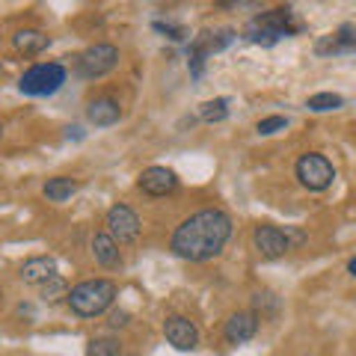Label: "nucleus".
I'll return each mask as SVG.
<instances>
[{"label":"nucleus","mask_w":356,"mask_h":356,"mask_svg":"<svg viewBox=\"0 0 356 356\" xmlns=\"http://www.w3.org/2000/svg\"><path fill=\"white\" fill-rule=\"evenodd\" d=\"M232 238V217L220 208H205L187 217L172 232L170 250L184 261H211Z\"/></svg>","instance_id":"f257e3e1"},{"label":"nucleus","mask_w":356,"mask_h":356,"mask_svg":"<svg viewBox=\"0 0 356 356\" xmlns=\"http://www.w3.org/2000/svg\"><path fill=\"white\" fill-rule=\"evenodd\" d=\"M137 184H140V191L149 196H166L178 187V175L172 170H166V166H149V170L140 175Z\"/></svg>","instance_id":"9d476101"},{"label":"nucleus","mask_w":356,"mask_h":356,"mask_svg":"<svg viewBox=\"0 0 356 356\" xmlns=\"http://www.w3.org/2000/svg\"><path fill=\"white\" fill-rule=\"evenodd\" d=\"M252 247L259 250L261 259H282V255L291 250V241H288V232L276 229V226H255Z\"/></svg>","instance_id":"6e6552de"},{"label":"nucleus","mask_w":356,"mask_h":356,"mask_svg":"<svg viewBox=\"0 0 356 356\" xmlns=\"http://www.w3.org/2000/svg\"><path fill=\"white\" fill-rule=\"evenodd\" d=\"M92 255L102 267H119V243L110 238V232H98L92 238Z\"/></svg>","instance_id":"dca6fc26"},{"label":"nucleus","mask_w":356,"mask_h":356,"mask_svg":"<svg viewBox=\"0 0 356 356\" xmlns=\"http://www.w3.org/2000/svg\"><path fill=\"white\" fill-rule=\"evenodd\" d=\"M119 294V288L113 280H86L81 285H74L69 291V306L77 318H98L113 306V300Z\"/></svg>","instance_id":"f03ea898"},{"label":"nucleus","mask_w":356,"mask_h":356,"mask_svg":"<svg viewBox=\"0 0 356 356\" xmlns=\"http://www.w3.org/2000/svg\"><path fill=\"white\" fill-rule=\"evenodd\" d=\"M63 83H65V69L60 63H36V65H30V69L21 74L18 89L24 95L42 98V95H54Z\"/></svg>","instance_id":"20e7f679"},{"label":"nucleus","mask_w":356,"mask_h":356,"mask_svg":"<svg viewBox=\"0 0 356 356\" xmlns=\"http://www.w3.org/2000/svg\"><path fill=\"white\" fill-rule=\"evenodd\" d=\"M344 104V98L336 95V92H318V95H312L306 107L312 110V113H327V110H339Z\"/></svg>","instance_id":"6ab92c4d"},{"label":"nucleus","mask_w":356,"mask_h":356,"mask_svg":"<svg viewBox=\"0 0 356 356\" xmlns=\"http://www.w3.org/2000/svg\"><path fill=\"white\" fill-rule=\"evenodd\" d=\"M294 172H297V181L303 184L306 191H315V193L327 191V187L336 181V170H332V163L318 152H306L303 158L297 161Z\"/></svg>","instance_id":"39448f33"},{"label":"nucleus","mask_w":356,"mask_h":356,"mask_svg":"<svg viewBox=\"0 0 356 356\" xmlns=\"http://www.w3.org/2000/svg\"><path fill=\"white\" fill-rule=\"evenodd\" d=\"M119 65V48L113 44H92V48H86L81 57H77V72L81 77H104L110 74Z\"/></svg>","instance_id":"423d86ee"},{"label":"nucleus","mask_w":356,"mask_h":356,"mask_svg":"<svg viewBox=\"0 0 356 356\" xmlns=\"http://www.w3.org/2000/svg\"><path fill=\"white\" fill-rule=\"evenodd\" d=\"M163 332H166V341H170L172 348H178V350H193L199 344V330H196L193 321L184 318V315L166 318Z\"/></svg>","instance_id":"1a4fd4ad"},{"label":"nucleus","mask_w":356,"mask_h":356,"mask_svg":"<svg viewBox=\"0 0 356 356\" xmlns=\"http://www.w3.org/2000/svg\"><path fill=\"white\" fill-rule=\"evenodd\" d=\"M13 44H15L18 54H24V57H36V54H42L48 48L51 39L44 36L42 30H18L13 36Z\"/></svg>","instance_id":"2eb2a0df"},{"label":"nucleus","mask_w":356,"mask_h":356,"mask_svg":"<svg viewBox=\"0 0 356 356\" xmlns=\"http://www.w3.org/2000/svg\"><path fill=\"white\" fill-rule=\"evenodd\" d=\"M42 193L48 202H65V199H72L77 193V181L69 175H57V178H48L42 187Z\"/></svg>","instance_id":"f3484780"},{"label":"nucleus","mask_w":356,"mask_h":356,"mask_svg":"<svg viewBox=\"0 0 356 356\" xmlns=\"http://www.w3.org/2000/svg\"><path fill=\"white\" fill-rule=\"evenodd\" d=\"M86 119L98 128H110L122 119V107H119V102H113V98H95V102L86 107Z\"/></svg>","instance_id":"4468645a"},{"label":"nucleus","mask_w":356,"mask_h":356,"mask_svg":"<svg viewBox=\"0 0 356 356\" xmlns=\"http://www.w3.org/2000/svg\"><path fill=\"white\" fill-rule=\"evenodd\" d=\"M348 270H350V276H356V259H350V264H348Z\"/></svg>","instance_id":"b1692460"},{"label":"nucleus","mask_w":356,"mask_h":356,"mask_svg":"<svg viewBox=\"0 0 356 356\" xmlns=\"http://www.w3.org/2000/svg\"><path fill=\"white\" fill-rule=\"evenodd\" d=\"M107 232L116 243H134L140 238V217L128 205H113L107 211Z\"/></svg>","instance_id":"0eeeda50"},{"label":"nucleus","mask_w":356,"mask_h":356,"mask_svg":"<svg viewBox=\"0 0 356 356\" xmlns=\"http://www.w3.org/2000/svg\"><path fill=\"white\" fill-rule=\"evenodd\" d=\"M42 297L44 300H60V297H69V285H65V280H60V276H54L51 282H44L42 285Z\"/></svg>","instance_id":"412c9836"},{"label":"nucleus","mask_w":356,"mask_h":356,"mask_svg":"<svg viewBox=\"0 0 356 356\" xmlns=\"http://www.w3.org/2000/svg\"><path fill=\"white\" fill-rule=\"evenodd\" d=\"M119 348H122L119 339H110V336L92 339L86 348V356H119Z\"/></svg>","instance_id":"aec40b11"},{"label":"nucleus","mask_w":356,"mask_h":356,"mask_svg":"<svg viewBox=\"0 0 356 356\" xmlns=\"http://www.w3.org/2000/svg\"><path fill=\"white\" fill-rule=\"evenodd\" d=\"M113 330H119V327H125L128 324V312H122V309H116V312H110V321H107Z\"/></svg>","instance_id":"5701e85b"},{"label":"nucleus","mask_w":356,"mask_h":356,"mask_svg":"<svg viewBox=\"0 0 356 356\" xmlns=\"http://www.w3.org/2000/svg\"><path fill=\"white\" fill-rule=\"evenodd\" d=\"M288 125V119L285 116H267V119H261L259 125H255V131L261 134V137H267V134H276V131H282Z\"/></svg>","instance_id":"4be33fe9"},{"label":"nucleus","mask_w":356,"mask_h":356,"mask_svg":"<svg viewBox=\"0 0 356 356\" xmlns=\"http://www.w3.org/2000/svg\"><path fill=\"white\" fill-rule=\"evenodd\" d=\"M0 69H3V65H0Z\"/></svg>","instance_id":"393cba45"},{"label":"nucleus","mask_w":356,"mask_h":356,"mask_svg":"<svg viewBox=\"0 0 356 356\" xmlns=\"http://www.w3.org/2000/svg\"><path fill=\"white\" fill-rule=\"evenodd\" d=\"M255 332H259V315H255V312H235V315L226 321V327H222V336H226L229 344L250 341Z\"/></svg>","instance_id":"9b49d317"},{"label":"nucleus","mask_w":356,"mask_h":356,"mask_svg":"<svg viewBox=\"0 0 356 356\" xmlns=\"http://www.w3.org/2000/svg\"><path fill=\"white\" fill-rule=\"evenodd\" d=\"M18 276L24 285H44L57 276V261H54L51 255H36V259H27L21 264Z\"/></svg>","instance_id":"f8f14e48"},{"label":"nucleus","mask_w":356,"mask_h":356,"mask_svg":"<svg viewBox=\"0 0 356 356\" xmlns=\"http://www.w3.org/2000/svg\"><path fill=\"white\" fill-rule=\"evenodd\" d=\"M348 51H356V30L350 24H341L332 36L318 39L315 44V54H321V57H327V54H348Z\"/></svg>","instance_id":"ddd939ff"},{"label":"nucleus","mask_w":356,"mask_h":356,"mask_svg":"<svg viewBox=\"0 0 356 356\" xmlns=\"http://www.w3.org/2000/svg\"><path fill=\"white\" fill-rule=\"evenodd\" d=\"M300 30L297 18H294V9L291 6H276V9H267V13L255 15L247 30H243V36L255 44H276L280 39H288L294 36Z\"/></svg>","instance_id":"7ed1b4c3"},{"label":"nucleus","mask_w":356,"mask_h":356,"mask_svg":"<svg viewBox=\"0 0 356 356\" xmlns=\"http://www.w3.org/2000/svg\"><path fill=\"white\" fill-rule=\"evenodd\" d=\"M229 116V98H211V102H205L202 107H199V119L202 122H222Z\"/></svg>","instance_id":"a211bd4d"}]
</instances>
